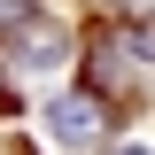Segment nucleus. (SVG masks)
<instances>
[{
    "label": "nucleus",
    "instance_id": "f03ea898",
    "mask_svg": "<svg viewBox=\"0 0 155 155\" xmlns=\"http://www.w3.org/2000/svg\"><path fill=\"white\" fill-rule=\"evenodd\" d=\"M31 16H39L31 0H0V31H31Z\"/></svg>",
    "mask_w": 155,
    "mask_h": 155
},
{
    "label": "nucleus",
    "instance_id": "20e7f679",
    "mask_svg": "<svg viewBox=\"0 0 155 155\" xmlns=\"http://www.w3.org/2000/svg\"><path fill=\"white\" fill-rule=\"evenodd\" d=\"M109 155H147V147H109Z\"/></svg>",
    "mask_w": 155,
    "mask_h": 155
},
{
    "label": "nucleus",
    "instance_id": "7ed1b4c3",
    "mask_svg": "<svg viewBox=\"0 0 155 155\" xmlns=\"http://www.w3.org/2000/svg\"><path fill=\"white\" fill-rule=\"evenodd\" d=\"M124 47H132V54H147V62H155V23H124Z\"/></svg>",
    "mask_w": 155,
    "mask_h": 155
},
{
    "label": "nucleus",
    "instance_id": "39448f33",
    "mask_svg": "<svg viewBox=\"0 0 155 155\" xmlns=\"http://www.w3.org/2000/svg\"><path fill=\"white\" fill-rule=\"evenodd\" d=\"M0 109H8V85H0Z\"/></svg>",
    "mask_w": 155,
    "mask_h": 155
},
{
    "label": "nucleus",
    "instance_id": "f257e3e1",
    "mask_svg": "<svg viewBox=\"0 0 155 155\" xmlns=\"http://www.w3.org/2000/svg\"><path fill=\"white\" fill-rule=\"evenodd\" d=\"M47 132L62 140V147H85V140L109 132V109H101L93 93H54V109H47Z\"/></svg>",
    "mask_w": 155,
    "mask_h": 155
}]
</instances>
